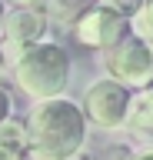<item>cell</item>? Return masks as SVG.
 Instances as JSON below:
<instances>
[{"mask_svg":"<svg viewBox=\"0 0 153 160\" xmlns=\"http://www.w3.org/2000/svg\"><path fill=\"white\" fill-rule=\"evenodd\" d=\"M130 33H136L143 43L153 47V0H143V7L130 17Z\"/></svg>","mask_w":153,"mask_h":160,"instance_id":"obj_10","label":"cell"},{"mask_svg":"<svg viewBox=\"0 0 153 160\" xmlns=\"http://www.w3.org/2000/svg\"><path fill=\"white\" fill-rule=\"evenodd\" d=\"M10 77L33 103L37 100H50V97H63L67 87H70V77H73L70 50L63 47L60 40L47 37L13 60Z\"/></svg>","mask_w":153,"mask_h":160,"instance_id":"obj_2","label":"cell"},{"mask_svg":"<svg viewBox=\"0 0 153 160\" xmlns=\"http://www.w3.org/2000/svg\"><path fill=\"white\" fill-rule=\"evenodd\" d=\"M23 127H27V160H77L87 150V117L80 103L67 93L37 100Z\"/></svg>","mask_w":153,"mask_h":160,"instance_id":"obj_1","label":"cell"},{"mask_svg":"<svg viewBox=\"0 0 153 160\" xmlns=\"http://www.w3.org/2000/svg\"><path fill=\"white\" fill-rule=\"evenodd\" d=\"M47 23L37 13V7H10L3 17V30H0V47L7 53V60H17L23 50H30L33 43L47 40Z\"/></svg>","mask_w":153,"mask_h":160,"instance_id":"obj_6","label":"cell"},{"mask_svg":"<svg viewBox=\"0 0 153 160\" xmlns=\"http://www.w3.org/2000/svg\"><path fill=\"white\" fill-rule=\"evenodd\" d=\"M0 160H27V127L23 120L0 123Z\"/></svg>","mask_w":153,"mask_h":160,"instance_id":"obj_9","label":"cell"},{"mask_svg":"<svg viewBox=\"0 0 153 160\" xmlns=\"http://www.w3.org/2000/svg\"><path fill=\"white\" fill-rule=\"evenodd\" d=\"M10 77V60H7V53H3V47H0V83Z\"/></svg>","mask_w":153,"mask_h":160,"instance_id":"obj_14","label":"cell"},{"mask_svg":"<svg viewBox=\"0 0 153 160\" xmlns=\"http://www.w3.org/2000/svg\"><path fill=\"white\" fill-rule=\"evenodd\" d=\"M3 3H13V7H33L37 0H3Z\"/></svg>","mask_w":153,"mask_h":160,"instance_id":"obj_15","label":"cell"},{"mask_svg":"<svg viewBox=\"0 0 153 160\" xmlns=\"http://www.w3.org/2000/svg\"><path fill=\"white\" fill-rule=\"evenodd\" d=\"M103 70L110 80L136 90L153 80V47L143 43L136 33H127L120 43L103 50Z\"/></svg>","mask_w":153,"mask_h":160,"instance_id":"obj_4","label":"cell"},{"mask_svg":"<svg viewBox=\"0 0 153 160\" xmlns=\"http://www.w3.org/2000/svg\"><path fill=\"white\" fill-rule=\"evenodd\" d=\"M10 117H13V97H10V90L0 83V123H7Z\"/></svg>","mask_w":153,"mask_h":160,"instance_id":"obj_12","label":"cell"},{"mask_svg":"<svg viewBox=\"0 0 153 160\" xmlns=\"http://www.w3.org/2000/svg\"><path fill=\"white\" fill-rule=\"evenodd\" d=\"M80 160H90V157H80Z\"/></svg>","mask_w":153,"mask_h":160,"instance_id":"obj_17","label":"cell"},{"mask_svg":"<svg viewBox=\"0 0 153 160\" xmlns=\"http://www.w3.org/2000/svg\"><path fill=\"white\" fill-rule=\"evenodd\" d=\"M127 33H130V20L120 17L117 10L103 7V3H93V7L73 23V30H70V37L77 40V47L93 50V53L110 50L113 43H120Z\"/></svg>","mask_w":153,"mask_h":160,"instance_id":"obj_5","label":"cell"},{"mask_svg":"<svg viewBox=\"0 0 153 160\" xmlns=\"http://www.w3.org/2000/svg\"><path fill=\"white\" fill-rule=\"evenodd\" d=\"M93 3H97V0H37L33 7H37V13L43 17L47 30H67V33H70L73 23H77Z\"/></svg>","mask_w":153,"mask_h":160,"instance_id":"obj_8","label":"cell"},{"mask_svg":"<svg viewBox=\"0 0 153 160\" xmlns=\"http://www.w3.org/2000/svg\"><path fill=\"white\" fill-rule=\"evenodd\" d=\"M127 160H153V147H140V150H130Z\"/></svg>","mask_w":153,"mask_h":160,"instance_id":"obj_13","label":"cell"},{"mask_svg":"<svg viewBox=\"0 0 153 160\" xmlns=\"http://www.w3.org/2000/svg\"><path fill=\"white\" fill-rule=\"evenodd\" d=\"M3 17H7V3L0 0V30H3Z\"/></svg>","mask_w":153,"mask_h":160,"instance_id":"obj_16","label":"cell"},{"mask_svg":"<svg viewBox=\"0 0 153 160\" xmlns=\"http://www.w3.org/2000/svg\"><path fill=\"white\" fill-rule=\"evenodd\" d=\"M127 107H130V87H123V83H117L110 77L93 80L80 97V110L87 117V127L107 130V133L123 130Z\"/></svg>","mask_w":153,"mask_h":160,"instance_id":"obj_3","label":"cell"},{"mask_svg":"<svg viewBox=\"0 0 153 160\" xmlns=\"http://www.w3.org/2000/svg\"><path fill=\"white\" fill-rule=\"evenodd\" d=\"M97 3H103V7H110V10H117L120 17H127L130 20L136 10L143 7V0H97Z\"/></svg>","mask_w":153,"mask_h":160,"instance_id":"obj_11","label":"cell"},{"mask_svg":"<svg viewBox=\"0 0 153 160\" xmlns=\"http://www.w3.org/2000/svg\"><path fill=\"white\" fill-rule=\"evenodd\" d=\"M123 130H127V137L133 143L153 147V80L130 90V107H127Z\"/></svg>","mask_w":153,"mask_h":160,"instance_id":"obj_7","label":"cell"}]
</instances>
